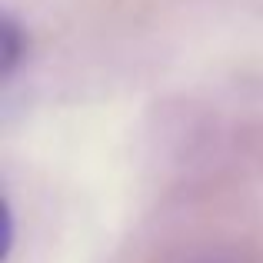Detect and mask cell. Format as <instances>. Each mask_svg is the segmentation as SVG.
<instances>
[{"label": "cell", "instance_id": "1", "mask_svg": "<svg viewBox=\"0 0 263 263\" xmlns=\"http://www.w3.org/2000/svg\"><path fill=\"white\" fill-rule=\"evenodd\" d=\"M20 53H24L20 30H17V24L7 17L4 27H0V73H4V77H10V73H13V67H17Z\"/></svg>", "mask_w": 263, "mask_h": 263}]
</instances>
